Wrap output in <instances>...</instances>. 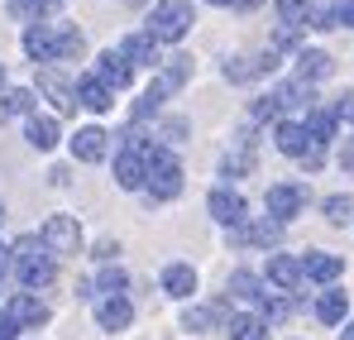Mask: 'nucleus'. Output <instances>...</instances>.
<instances>
[{
	"label": "nucleus",
	"instance_id": "nucleus-1",
	"mask_svg": "<svg viewBox=\"0 0 354 340\" xmlns=\"http://www.w3.org/2000/svg\"><path fill=\"white\" fill-rule=\"evenodd\" d=\"M10 254H15V274H19L24 292H39V287L53 283L58 264H53V254L44 249V240H39V235H24V240H19Z\"/></svg>",
	"mask_w": 354,
	"mask_h": 340
},
{
	"label": "nucleus",
	"instance_id": "nucleus-2",
	"mask_svg": "<svg viewBox=\"0 0 354 340\" xmlns=\"http://www.w3.org/2000/svg\"><path fill=\"white\" fill-rule=\"evenodd\" d=\"M144 163H149V177H144V202H149V206H153V202H173L177 192H182V163H177L163 144H158Z\"/></svg>",
	"mask_w": 354,
	"mask_h": 340
},
{
	"label": "nucleus",
	"instance_id": "nucleus-3",
	"mask_svg": "<svg viewBox=\"0 0 354 340\" xmlns=\"http://www.w3.org/2000/svg\"><path fill=\"white\" fill-rule=\"evenodd\" d=\"M187 29H192V0H158L144 34L153 44H177V39H187Z\"/></svg>",
	"mask_w": 354,
	"mask_h": 340
},
{
	"label": "nucleus",
	"instance_id": "nucleus-4",
	"mask_svg": "<svg viewBox=\"0 0 354 340\" xmlns=\"http://www.w3.org/2000/svg\"><path fill=\"white\" fill-rule=\"evenodd\" d=\"M39 240H44L48 254H77V244H82V221H77V216H48Z\"/></svg>",
	"mask_w": 354,
	"mask_h": 340
},
{
	"label": "nucleus",
	"instance_id": "nucleus-5",
	"mask_svg": "<svg viewBox=\"0 0 354 340\" xmlns=\"http://www.w3.org/2000/svg\"><path fill=\"white\" fill-rule=\"evenodd\" d=\"M111 149H115V139H111L101 125H86V129L72 134V159H77V163H106Z\"/></svg>",
	"mask_w": 354,
	"mask_h": 340
},
{
	"label": "nucleus",
	"instance_id": "nucleus-6",
	"mask_svg": "<svg viewBox=\"0 0 354 340\" xmlns=\"http://www.w3.org/2000/svg\"><path fill=\"white\" fill-rule=\"evenodd\" d=\"M263 206H268V216H273L278 226H288L292 216H301V206H306V187H297V182H278V187H268Z\"/></svg>",
	"mask_w": 354,
	"mask_h": 340
},
{
	"label": "nucleus",
	"instance_id": "nucleus-7",
	"mask_svg": "<svg viewBox=\"0 0 354 340\" xmlns=\"http://www.w3.org/2000/svg\"><path fill=\"white\" fill-rule=\"evenodd\" d=\"M206 211H211L221 226H230V230H239V226H244V216H249L244 197H239V192H230V187H216V192L206 197Z\"/></svg>",
	"mask_w": 354,
	"mask_h": 340
},
{
	"label": "nucleus",
	"instance_id": "nucleus-8",
	"mask_svg": "<svg viewBox=\"0 0 354 340\" xmlns=\"http://www.w3.org/2000/svg\"><path fill=\"white\" fill-rule=\"evenodd\" d=\"M101 87H111V91H124L129 87V77H134V67L120 57V48H106V53L96 57V72H91Z\"/></svg>",
	"mask_w": 354,
	"mask_h": 340
},
{
	"label": "nucleus",
	"instance_id": "nucleus-9",
	"mask_svg": "<svg viewBox=\"0 0 354 340\" xmlns=\"http://www.w3.org/2000/svg\"><path fill=\"white\" fill-rule=\"evenodd\" d=\"M340 274H345V259H340V254H326V249L301 254V278H311V283H335Z\"/></svg>",
	"mask_w": 354,
	"mask_h": 340
},
{
	"label": "nucleus",
	"instance_id": "nucleus-10",
	"mask_svg": "<svg viewBox=\"0 0 354 340\" xmlns=\"http://www.w3.org/2000/svg\"><path fill=\"white\" fill-rule=\"evenodd\" d=\"M5 312L15 316V326H19V331H24V326H44V321L53 316V312H48V302H44V297H34V292H15Z\"/></svg>",
	"mask_w": 354,
	"mask_h": 340
},
{
	"label": "nucleus",
	"instance_id": "nucleus-11",
	"mask_svg": "<svg viewBox=\"0 0 354 340\" xmlns=\"http://www.w3.org/2000/svg\"><path fill=\"white\" fill-rule=\"evenodd\" d=\"M235 312H225V302H216V307H187L182 312V331H192V336H206V331H216V326H225Z\"/></svg>",
	"mask_w": 354,
	"mask_h": 340
},
{
	"label": "nucleus",
	"instance_id": "nucleus-12",
	"mask_svg": "<svg viewBox=\"0 0 354 340\" xmlns=\"http://www.w3.org/2000/svg\"><path fill=\"white\" fill-rule=\"evenodd\" d=\"M72 91H77V106H86L91 115H106L111 106H115V91H111V87H101L96 77H77V82H72Z\"/></svg>",
	"mask_w": 354,
	"mask_h": 340
},
{
	"label": "nucleus",
	"instance_id": "nucleus-13",
	"mask_svg": "<svg viewBox=\"0 0 354 340\" xmlns=\"http://www.w3.org/2000/svg\"><path fill=\"white\" fill-rule=\"evenodd\" d=\"M39 91L53 101V111H62V115L77 111V91H72V82L58 77V67H44V72H39Z\"/></svg>",
	"mask_w": 354,
	"mask_h": 340
},
{
	"label": "nucleus",
	"instance_id": "nucleus-14",
	"mask_svg": "<svg viewBox=\"0 0 354 340\" xmlns=\"http://www.w3.org/2000/svg\"><path fill=\"white\" fill-rule=\"evenodd\" d=\"M273 144L288 154V159H306V149H311V134H306V125H297V120H278V129H273Z\"/></svg>",
	"mask_w": 354,
	"mask_h": 340
},
{
	"label": "nucleus",
	"instance_id": "nucleus-15",
	"mask_svg": "<svg viewBox=\"0 0 354 340\" xmlns=\"http://www.w3.org/2000/svg\"><path fill=\"white\" fill-rule=\"evenodd\" d=\"M129 321H134L129 297H101V302H96V326H101V331H124Z\"/></svg>",
	"mask_w": 354,
	"mask_h": 340
},
{
	"label": "nucleus",
	"instance_id": "nucleus-16",
	"mask_svg": "<svg viewBox=\"0 0 354 340\" xmlns=\"http://www.w3.org/2000/svg\"><path fill=\"white\" fill-rule=\"evenodd\" d=\"M24 53L34 62H44V67H53L58 62V53H53V24H29L24 29Z\"/></svg>",
	"mask_w": 354,
	"mask_h": 340
},
{
	"label": "nucleus",
	"instance_id": "nucleus-17",
	"mask_svg": "<svg viewBox=\"0 0 354 340\" xmlns=\"http://www.w3.org/2000/svg\"><path fill=\"white\" fill-rule=\"evenodd\" d=\"M345 316H350V292L326 287V292L316 297V321H326V326H345Z\"/></svg>",
	"mask_w": 354,
	"mask_h": 340
},
{
	"label": "nucleus",
	"instance_id": "nucleus-18",
	"mask_svg": "<svg viewBox=\"0 0 354 340\" xmlns=\"http://www.w3.org/2000/svg\"><path fill=\"white\" fill-rule=\"evenodd\" d=\"M268 283L278 287V292H297V283H301V259L273 254V259H268Z\"/></svg>",
	"mask_w": 354,
	"mask_h": 340
},
{
	"label": "nucleus",
	"instance_id": "nucleus-19",
	"mask_svg": "<svg viewBox=\"0 0 354 340\" xmlns=\"http://www.w3.org/2000/svg\"><path fill=\"white\" fill-rule=\"evenodd\" d=\"M144 177H149V163L139 159V154H115V182L124 192H144Z\"/></svg>",
	"mask_w": 354,
	"mask_h": 340
},
{
	"label": "nucleus",
	"instance_id": "nucleus-20",
	"mask_svg": "<svg viewBox=\"0 0 354 340\" xmlns=\"http://www.w3.org/2000/svg\"><path fill=\"white\" fill-rule=\"evenodd\" d=\"M120 57H124L129 67H158V44H153L149 34H129V39L120 44Z\"/></svg>",
	"mask_w": 354,
	"mask_h": 340
},
{
	"label": "nucleus",
	"instance_id": "nucleus-21",
	"mask_svg": "<svg viewBox=\"0 0 354 340\" xmlns=\"http://www.w3.org/2000/svg\"><path fill=\"white\" fill-rule=\"evenodd\" d=\"M24 139H29L39 154H48V149L58 144V120H53V115H29V120H24Z\"/></svg>",
	"mask_w": 354,
	"mask_h": 340
},
{
	"label": "nucleus",
	"instance_id": "nucleus-22",
	"mask_svg": "<svg viewBox=\"0 0 354 340\" xmlns=\"http://www.w3.org/2000/svg\"><path fill=\"white\" fill-rule=\"evenodd\" d=\"M330 67H335L330 53H321V48H301V53H297V82H306V87H311V82L330 77Z\"/></svg>",
	"mask_w": 354,
	"mask_h": 340
},
{
	"label": "nucleus",
	"instance_id": "nucleus-23",
	"mask_svg": "<svg viewBox=\"0 0 354 340\" xmlns=\"http://www.w3.org/2000/svg\"><path fill=\"white\" fill-rule=\"evenodd\" d=\"M301 125H306L311 144H330V139H335V125H340V120H335V111H330V106H311Z\"/></svg>",
	"mask_w": 354,
	"mask_h": 340
},
{
	"label": "nucleus",
	"instance_id": "nucleus-24",
	"mask_svg": "<svg viewBox=\"0 0 354 340\" xmlns=\"http://www.w3.org/2000/svg\"><path fill=\"white\" fill-rule=\"evenodd\" d=\"M268 96L278 101V111H301V106L311 111V87H306V82H278Z\"/></svg>",
	"mask_w": 354,
	"mask_h": 340
},
{
	"label": "nucleus",
	"instance_id": "nucleus-25",
	"mask_svg": "<svg viewBox=\"0 0 354 340\" xmlns=\"http://www.w3.org/2000/svg\"><path fill=\"white\" fill-rule=\"evenodd\" d=\"M163 292L168 297H192L196 292V269L192 264H168L163 269Z\"/></svg>",
	"mask_w": 354,
	"mask_h": 340
},
{
	"label": "nucleus",
	"instance_id": "nucleus-26",
	"mask_svg": "<svg viewBox=\"0 0 354 340\" xmlns=\"http://www.w3.org/2000/svg\"><path fill=\"white\" fill-rule=\"evenodd\" d=\"M10 115H39V101H34V91L29 87H10L5 96H0V120H10Z\"/></svg>",
	"mask_w": 354,
	"mask_h": 340
},
{
	"label": "nucleus",
	"instance_id": "nucleus-27",
	"mask_svg": "<svg viewBox=\"0 0 354 340\" xmlns=\"http://www.w3.org/2000/svg\"><path fill=\"white\" fill-rule=\"evenodd\" d=\"M53 53L62 57H82L86 53V34L82 29H72V24H53Z\"/></svg>",
	"mask_w": 354,
	"mask_h": 340
},
{
	"label": "nucleus",
	"instance_id": "nucleus-28",
	"mask_svg": "<svg viewBox=\"0 0 354 340\" xmlns=\"http://www.w3.org/2000/svg\"><path fill=\"white\" fill-rule=\"evenodd\" d=\"M225 331H230V340H268L263 316H254V312H235V316L225 321Z\"/></svg>",
	"mask_w": 354,
	"mask_h": 340
},
{
	"label": "nucleus",
	"instance_id": "nucleus-29",
	"mask_svg": "<svg viewBox=\"0 0 354 340\" xmlns=\"http://www.w3.org/2000/svg\"><path fill=\"white\" fill-rule=\"evenodd\" d=\"M278 235H283V226H278L273 216H263V221H249V226H239V240H244V244H278Z\"/></svg>",
	"mask_w": 354,
	"mask_h": 340
},
{
	"label": "nucleus",
	"instance_id": "nucleus-30",
	"mask_svg": "<svg viewBox=\"0 0 354 340\" xmlns=\"http://www.w3.org/2000/svg\"><path fill=\"white\" fill-rule=\"evenodd\" d=\"M187 77H192V57H168V62H163V77H158V87H163V91H177V87H187Z\"/></svg>",
	"mask_w": 354,
	"mask_h": 340
},
{
	"label": "nucleus",
	"instance_id": "nucleus-31",
	"mask_svg": "<svg viewBox=\"0 0 354 340\" xmlns=\"http://www.w3.org/2000/svg\"><path fill=\"white\" fill-rule=\"evenodd\" d=\"M311 10H316L311 0H278V15H283L288 29H306L311 24Z\"/></svg>",
	"mask_w": 354,
	"mask_h": 340
},
{
	"label": "nucleus",
	"instance_id": "nucleus-32",
	"mask_svg": "<svg viewBox=\"0 0 354 340\" xmlns=\"http://www.w3.org/2000/svg\"><path fill=\"white\" fill-rule=\"evenodd\" d=\"M225 287H230L235 297H249V302H259V297H263V278H259V274H249V269H235Z\"/></svg>",
	"mask_w": 354,
	"mask_h": 340
},
{
	"label": "nucleus",
	"instance_id": "nucleus-33",
	"mask_svg": "<svg viewBox=\"0 0 354 340\" xmlns=\"http://www.w3.org/2000/svg\"><path fill=\"white\" fill-rule=\"evenodd\" d=\"M259 307H263V312H259V316H263V326H268V321L292 316V297H288V292H263V297H259Z\"/></svg>",
	"mask_w": 354,
	"mask_h": 340
},
{
	"label": "nucleus",
	"instance_id": "nucleus-34",
	"mask_svg": "<svg viewBox=\"0 0 354 340\" xmlns=\"http://www.w3.org/2000/svg\"><path fill=\"white\" fill-rule=\"evenodd\" d=\"M124 287H129V278H124V269H115V264H106L96 274V292H106V297H124Z\"/></svg>",
	"mask_w": 354,
	"mask_h": 340
},
{
	"label": "nucleus",
	"instance_id": "nucleus-35",
	"mask_svg": "<svg viewBox=\"0 0 354 340\" xmlns=\"http://www.w3.org/2000/svg\"><path fill=\"white\" fill-rule=\"evenodd\" d=\"M163 96H168V91L153 82V87H149V91L134 101V120H139V125H144V120H153V115H158V106H163Z\"/></svg>",
	"mask_w": 354,
	"mask_h": 340
},
{
	"label": "nucleus",
	"instance_id": "nucleus-36",
	"mask_svg": "<svg viewBox=\"0 0 354 340\" xmlns=\"http://www.w3.org/2000/svg\"><path fill=\"white\" fill-rule=\"evenodd\" d=\"M321 211H326V221H335V226L354 221V202H350V197H340V192H335V197H326V202H321Z\"/></svg>",
	"mask_w": 354,
	"mask_h": 340
},
{
	"label": "nucleus",
	"instance_id": "nucleus-37",
	"mask_svg": "<svg viewBox=\"0 0 354 340\" xmlns=\"http://www.w3.org/2000/svg\"><path fill=\"white\" fill-rule=\"evenodd\" d=\"M249 77H259V57L249 62V57H230L225 62V82H249Z\"/></svg>",
	"mask_w": 354,
	"mask_h": 340
},
{
	"label": "nucleus",
	"instance_id": "nucleus-38",
	"mask_svg": "<svg viewBox=\"0 0 354 340\" xmlns=\"http://www.w3.org/2000/svg\"><path fill=\"white\" fill-rule=\"evenodd\" d=\"M249 168H254V154H249V149H239V154H230V159L221 163L225 177H239V172H249Z\"/></svg>",
	"mask_w": 354,
	"mask_h": 340
},
{
	"label": "nucleus",
	"instance_id": "nucleus-39",
	"mask_svg": "<svg viewBox=\"0 0 354 340\" xmlns=\"http://www.w3.org/2000/svg\"><path fill=\"white\" fill-rule=\"evenodd\" d=\"M330 15H335V29H354V0H340V5H330Z\"/></svg>",
	"mask_w": 354,
	"mask_h": 340
},
{
	"label": "nucleus",
	"instance_id": "nucleus-40",
	"mask_svg": "<svg viewBox=\"0 0 354 340\" xmlns=\"http://www.w3.org/2000/svg\"><path fill=\"white\" fill-rule=\"evenodd\" d=\"M278 101H273V96H259V101H254V120H278Z\"/></svg>",
	"mask_w": 354,
	"mask_h": 340
},
{
	"label": "nucleus",
	"instance_id": "nucleus-41",
	"mask_svg": "<svg viewBox=\"0 0 354 340\" xmlns=\"http://www.w3.org/2000/svg\"><path fill=\"white\" fill-rule=\"evenodd\" d=\"M297 39H301V29H288V24H283V29L273 34V53H278V48H297Z\"/></svg>",
	"mask_w": 354,
	"mask_h": 340
},
{
	"label": "nucleus",
	"instance_id": "nucleus-42",
	"mask_svg": "<svg viewBox=\"0 0 354 340\" xmlns=\"http://www.w3.org/2000/svg\"><path fill=\"white\" fill-rule=\"evenodd\" d=\"M330 111H335V120H345V125H354V96H340V101H335Z\"/></svg>",
	"mask_w": 354,
	"mask_h": 340
},
{
	"label": "nucleus",
	"instance_id": "nucleus-43",
	"mask_svg": "<svg viewBox=\"0 0 354 340\" xmlns=\"http://www.w3.org/2000/svg\"><path fill=\"white\" fill-rule=\"evenodd\" d=\"M321 163H326V144H311L306 159H301V168H321Z\"/></svg>",
	"mask_w": 354,
	"mask_h": 340
},
{
	"label": "nucleus",
	"instance_id": "nucleus-44",
	"mask_svg": "<svg viewBox=\"0 0 354 340\" xmlns=\"http://www.w3.org/2000/svg\"><path fill=\"white\" fill-rule=\"evenodd\" d=\"M0 340H19V326H15L10 312H0Z\"/></svg>",
	"mask_w": 354,
	"mask_h": 340
},
{
	"label": "nucleus",
	"instance_id": "nucleus-45",
	"mask_svg": "<svg viewBox=\"0 0 354 340\" xmlns=\"http://www.w3.org/2000/svg\"><path fill=\"white\" fill-rule=\"evenodd\" d=\"M182 134H187V120H168V125H163V139H168V144H177Z\"/></svg>",
	"mask_w": 354,
	"mask_h": 340
},
{
	"label": "nucleus",
	"instance_id": "nucleus-46",
	"mask_svg": "<svg viewBox=\"0 0 354 340\" xmlns=\"http://www.w3.org/2000/svg\"><path fill=\"white\" fill-rule=\"evenodd\" d=\"M340 163H345V168H354V139L345 144V154H340Z\"/></svg>",
	"mask_w": 354,
	"mask_h": 340
},
{
	"label": "nucleus",
	"instance_id": "nucleus-47",
	"mask_svg": "<svg viewBox=\"0 0 354 340\" xmlns=\"http://www.w3.org/2000/svg\"><path fill=\"white\" fill-rule=\"evenodd\" d=\"M10 264H15V259H10V244H0V274H5Z\"/></svg>",
	"mask_w": 354,
	"mask_h": 340
},
{
	"label": "nucleus",
	"instance_id": "nucleus-48",
	"mask_svg": "<svg viewBox=\"0 0 354 340\" xmlns=\"http://www.w3.org/2000/svg\"><path fill=\"white\" fill-rule=\"evenodd\" d=\"M263 0H235V10H259Z\"/></svg>",
	"mask_w": 354,
	"mask_h": 340
},
{
	"label": "nucleus",
	"instance_id": "nucleus-49",
	"mask_svg": "<svg viewBox=\"0 0 354 340\" xmlns=\"http://www.w3.org/2000/svg\"><path fill=\"white\" fill-rule=\"evenodd\" d=\"M340 340H354V321H345V331H340Z\"/></svg>",
	"mask_w": 354,
	"mask_h": 340
},
{
	"label": "nucleus",
	"instance_id": "nucleus-50",
	"mask_svg": "<svg viewBox=\"0 0 354 340\" xmlns=\"http://www.w3.org/2000/svg\"><path fill=\"white\" fill-rule=\"evenodd\" d=\"M206 5H235V0H206Z\"/></svg>",
	"mask_w": 354,
	"mask_h": 340
},
{
	"label": "nucleus",
	"instance_id": "nucleus-51",
	"mask_svg": "<svg viewBox=\"0 0 354 340\" xmlns=\"http://www.w3.org/2000/svg\"><path fill=\"white\" fill-rule=\"evenodd\" d=\"M0 87H5V62H0Z\"/></svg>",
	"mask_w": 354,
	"mask_h": 340
},
{
	"label": "nucleus",
	"instance_id": "nucleus-52",
	"mask_svg": "<svg viewBox=\"0 0 354 340\" xmlns=\"http://www.w3.org/2000/svg\"><path fill=\"white\" fill-rule=\"evenodd\" d=\"M0 221H5V202H0Z\"/></svg>",
	"mask_w": 354,
	"mask_h": 340
},
{
	"label": "nucleus",
	"instance_id": "nucleus-53",
	"mask_svg": "<svg viewBox=\"0 0 354 340\" xmlns=\"http://www.w3.org/2000/svg\"><path fill=\"white\" fill-rule=\"evenodd\" d=\"M335 5H340V0H335Z\"/></svg>",
	"mask_w": 354,
	"mask_h": 340
}]
</instances>
